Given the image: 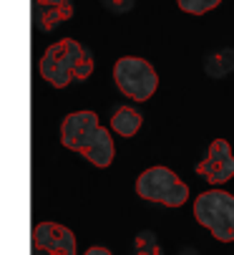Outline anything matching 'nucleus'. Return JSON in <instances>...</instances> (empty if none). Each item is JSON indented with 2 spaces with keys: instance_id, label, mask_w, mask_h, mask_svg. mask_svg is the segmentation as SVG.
<instances>
[{
  "instance_id": "obj_11",
  "label": "nucleus",
  "mask_w": 234,
  "mask_h": 255,
  "mask_svg": "<svg viewBox=\"0 0 234 255\" xmlns=\"http://www.w3.org/2000/svg\"><path fill=\"white\" fill-rule=\"evenodd\" d=\"M136 255H161V248L151 240V245H144V240L139 238V245H136Z\"/></svg>"
},
{
  "instance_id": "obj_9",
  "label": "nucleus",
  "mask_w": 234,
  "mask_h": 255,
  "mask_svg": "<svg viewBox=\"0 0 234 255\" xmlns=\"http://www.w3.org/2000/svg\"><path fill=\"white\" fill-rule=\"evenodd\" d=\"M144 124V117L136 112V109L131 106H121V109H116L113 117H111V129L119 134V136H134Z\"/></svg>"
},
{
  "instance_id": "obj_4",
  "label": "nucleus",
  "mask_w": 234,
  "mask_h": 255,
  "mask_svg": "<svg viewBox=\"0 0 234 255\" xmlns=\"http://www.w3.org/2000/svg\"><path fill=\"white\" fill-rule=\"evenodd\" d=\"M136 195L149 202H159L166 207H181L189 200V187L169 167H149L136 179Z\"/></svg>"
},
{
  "instance_id": "obj_6",
  "label": "nucleus",
  "mask_w": 234,
  "mask_h": 255,
  "mask_svg": "<svg viewBox=\"0 0 234 255\" xmlns=\"http://www.w3.org/2000/svg\"><path fill=\"white\" fill-rule=\"evenodd\" d=\"M35 255H76V235L58 223H38L33 228Z\"/></svg>"
},
{
  "instance_id": "obj_3",
  "label": "nucleus",
  "mask_w": 234,
  "mask_h": 255,
  "mask_svg": "<svg viewBox=\"0 0 234 255\" xmlns=\"http://www.w3.org/2000/svg\"><path fill=\"white\" fill-rule=\"evenodd\" d=\"M194 217L219 243L234 240V195L224 190H209L194 200Z\"/></svg>"
},
{
  "instance_id": "obj_13",
  "label": "nucleus",
  "mask_w": 234,
  "mask_h": 255,
  "mask_svg": "<svg viewBox=\"0 0 234 255\" xmlns=\"http://www.w3.org/2000/svg\"><path fill=\"white\" fill-rule=\"evenodd\" d=\"M83 255H111V250H108V248H103V245H91Z\"/></svg>"
},
{
  "instance_id": "obj_8",
  "label": "nucleus",
  "mask_w": 234,
  "mask_h": 255,
  "mask_svg": "<svg viewBox=\"0 0 234 255\" xmlns=\"http://www.w3.org/2000/svg\"><path fill=\"white\" fill-rule=\"evenodd\" d=\"M35 18L43 30H53L58 23L73 18V3L71 0H35Z\"/></svg>"
},
{
  "instance_id": "obj_2",
  "label": "nucleus",
  "mask_w": 234,
  "mask_h": 255,
  "mask_svg": "<svg viewBox=\"0 0 234 255\" xmlns=\"http://www.w3.org/2000/svg\"><path fill=\"white\" fill-rule=\"evenodd\" d=\"M38 71L51 86L66 89L71 81H86L93 74V58L78 41L61 38L43 51Z\"/></svg>"
},
{
  "instance_id": "obj_7",
  "label": "nucleus",
  "mask_w": 234,
  "mask_h": 255,
  "mask_svg": "<svg viewBox=\"0 0 234 255\" xmlns=\"http://www.w3.org/2000/svg\"><path fill=\"white\" fill-rule=\"evenodd\" d=\"M197 174L204 177L209 185H224L234 177V154L227 139H214L209 144V154L197 164Z\"/></svg>"
},
{
  "instance_id": "obj_1",
  "label": "nucleus",
  "mask_w": 234,
  "mask_h": 255,
  "mask_svg": "<svg viewBox=\"0 0 234 255\" xmlns=\"http://www.w3.org/2000/svg\"><path fill=\"white\" fill-rule=\"evenodd\" d=\"M61 144L71 152L83 154L96 167H108L116 157L111 131L98 124L96 112H73L61 124Z\"/></svg>"
},
{
  "instance_id": "obj_12",
  "label": "nucleus",
  "mask_w": 234,
  "mask_h": 255,
  "mask_svg": "<svg viewBox=\"0 0 234 255\" xmlns=\"http://www.w3.org/2000/svg\"><path fill=\"white\" fill-rule=\"evenodd\" d=\"M103 3H106V8L121 13V10H129V8L134 5V0H103Z\"/></svg>"
},
{
  "instance_id": "obj_10",
  "label": "nucleus",
  "mask_w": 234,
  "mask_h": 255,
  "mask_svg": "<svg viewBox=\"0 0 234 255\" xmlns=\"http://www.w3.org/2000/svg\"><path fill=\"white\" fill-rule=\"evenodd\" d=\"M176 3H179V8H181L184 13L204 15V13H209L212 8H217L222 0H176Z\"/></svg>"
},
{
  "instance_id": "obj_5",
  "label": "nucleus",
  "mask_w": 234,
  "mask_h": 255,
  "mask_svg": "<svg viewBox=\"0 0 234 255\" xmlns=\"http://www.w3.org/2000/svg\"><path fill=\"white\" fill-rule=\"evenodd\" d=\"M113 81L119 91L134 101H149L159 89V76L146 58L124 56L113 63Z\"/></svg>"
}]
</instances>
